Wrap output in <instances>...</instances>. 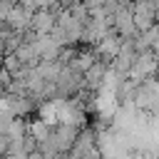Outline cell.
Wrapping results in <instances>:
<instances>
[{"instance_id":"obj_3","label":"cell","mask_w":159,"mask_h":159,"mask_svg":"<svg viewBox=\"0 0 159 159\" xmlns=\"http://www.w3.org/2000/svg\"><path fill=\"white\" fill-rule=\"evenodd\" d=\"M17 2L15 0H0V22H5L7 20V15L12 12V7H15Z\"/></svg>"},{"instance_id":"obj_2","label":"cell","mask_w":159,"mask_h":159,"mask_svg":"<svg viewBox=\"0 0 159 159\" xmlns=\"http://www.w3.org/2000/svg\"><path fill=\"white\" fill-rule=\"evenodd\" d=\"M57 25V12L50 10V7H42V10H35L32 15V32L37 35H50Z\"/></svg>"},{"instance_id":"obj_1","label":"cell","mask_w":159,"mask_h":159,"mask_svg":"<svg viewBox=\"0 0 159 159\" xmlns=\"http://www.w3.org/2000/svg\"><path fill=\"white\" fill-rule=\"evenodd\" d=\"M107 75H109V62L97 60V62L84 72V84H87V89H89V92H97V89L107 82Z\"/></svg>"},{"instance_id":"obj_4","label":"cell","mask_w":159,"mask_h":159,"mask_svg":"<svg viewBox=\"0 0 159 159\" xmlns=\"http://www.w3.org/2000/svg\"><path fill=\"white\" fill-rule=\"evenodd\" d=\"M2 159H30V154H25V152H7Z\"/></svg>"}]
</instances>
